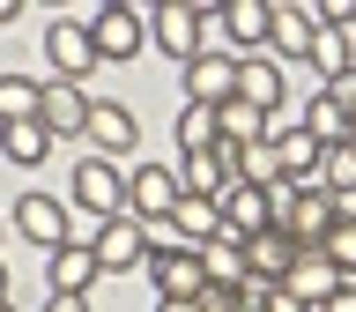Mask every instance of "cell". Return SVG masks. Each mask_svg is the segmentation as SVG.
I'll return each mask as SVG.
<instances>
[{
	"mask_svg": "<svg viewBox=\"0 0 356 312\" xmlns=\"http://www.w3.org/2000/svg\"><path fill=\"white\" fill-rule=\"evenodd\" d=\"M149 283H156V297L200 305V297H208V260H200V245H178V238L149 245Z\"/></svg>",
	"mask_w": 356,
	"mask_h": 312,
	"instance_id": "1",
	"label": "cell"
},
{
	"mask_svg": "<svg viewBox=\"0 0 356 312\" xmlns=\"http://www.w3.org/2000/svg\"><path fill=\"white\" fill-rule=\"evenodd\" d=\"M67 194H74V208L97 216V223L127 216V178H119V164H104V156H82L74 178H67Z\"/></svg>",
	"mask_w": 356,
	"mask_h": 312,
	"instance_id": "2",
	"label": "cell"
},
{
	"mask_svg": "<svg viewBox=\"0 0 356 312\" xmlns=\"http://www.w3.org/2000/svg\"><path fill=\"white\" fill-rule=\"evenodd\" d=\"M15 231L30 245H44V253H60V245H74V201H60V194H22L15 201Z\"/></svg>",
	"mask_w": 356,
	"mask_h": 312,
	"instance_id": "3",
	"label": "cell"
},
{
	"mask_svg": "<svg viewBox=\"0 0 356 312\" xmlns=\"http://www.w3.org/2000/svg\"><path fill=\"white\" fill-rule=\"evenodd\" d=\"M178 201H186V186H178L171 164H134V178H127V216L134 223H171Z\"/></svg>",
	"mask_w": 356,
	"mask_h": 312,
	"instance_id": "4",
	"label": "cell"
},
{
	"mask_svg": "<svg viewBox=\"0 0 356 312\" xmlns=\"http://www.w3.org/2000/svg\"><path fill=\"white\" fill-rule=\"evenodd\" d=\"M149 15H156V8H134V0H119V8H97V15H89L97 60H134V52H141V38H149V30H141Z\"/></svg>",
	"mask_w": 356,
	"mask_h": 312,
	"instance_id": "5",
	"label": "cell"
},
{
	"mask_svg": "<svg viewBox=\"0 0 356 312\" xmlns=\"http://www.w3.org/2000/svg\"><path fill=\"white\" fill-rule=\"evenodd\" d=\"M97 267H104V275L149 267V223H134V216H111V223H97Z\"/></svg>",
	"mask_w": 356,
	"mask_h": 312,
	"instance_id": "6",
	"label": "cell"
},
{
	"mask_svg": "<svg viewBox=\"0 0 356 312\" xmlns=\"http://www.w3.org/2000/svg\"><path fill=\"white\" fill-rule=\"evenodd\" d=\"M44 60H52V82H82L89 67H97L89 22H52V30H44Z\"/></svg>",
	"mask_w": 356,
	"mask_h": 312,
	"instance_id": "7",
	"label": "cell"
},
{
	"mask_svg": "<svg viewBox=\"0 0 356 312\" xmlns=\"http://www.w3.org/2000/svg\"><path fill=\"white\" fill-rule=\"evenodd\" d=\"M230 97H238V52H200V60L186 67V104L222 111Z\"/></svg>",
	"mask_w": 356,
	"mask_h": 312,
	"instance_id": "8",
	"label": "cell"
},
{
	"mask_svg": "<svg viewBox=\"0 0 356 312\" xmlns=\"http://www.w3.org/2000/svg\"><path fill=\"white\" fill-rule=\"evenodd\" d=\"M319 8H312V0H275V60H312V38H319Z\"/></svg>",
	"mask_w": 356,
	"mask_h": 312,
	"instance_id": "9",
	"label": "cell"
},
{
	"mask_svg": "<svg viewBox=\"0 0 356 312\" xmlns=\"http://www.w3.org/2000/svg\"><path fill=\"white\" fill-rule=\"evenodd\" d=\"M289 267H297V238H289V231H275V223H267V231H252V238H245V275H252V283H275V290H282Z\"/></svg>",
	"mask_w": 356,
	"mask_h": 312,
	"instance_id": "10",
	"label": "cell"
},
{
	"mask_svg": "<svg viewBox=\"0 0 356 312\" xmlns=\"http://www.w3.org/2000/svg\"><path fill=\"white\" fill-rule=\"evenodd\" d=\"M149 38L163 45L171 60L193 67V60H200V15H193V0H163V8L149 15Z\"/></svg>",
	"mask_w": 356,
	"mask_h": 312,
	"instance_id": "11",
	"label": "cell"
},
{
	"mask_svg": "<svg viewBox=\"0 0 356 312\" xmlns=\"http://www.w3.org/2000/svg\"><path fill=\"white\" fill-rule=\"evenodd\" d=\"M89 97H82V82H44V104H38V119H44V134L52 141H74V134H89Z\"/></svg>",
	"mask_w": 356,
	"mask_h": 312,
	"instance_id": "12",
	"label": "cell"
},
{
	"mask_svg": "<svg viewBox=\"0 0 356 312\" xmlns=\"http://www.w3.org/2000/svg\"><path fill=\"white\" fill-rule=\"evenodd\" d=\"M216 208H222V231H238V238H252V231H267V223H275L267 186H252V178H230V186L216 194Z\"/></svg>",
	"mask_w": 356,
	"mask_h": 312,
	"instance_id": "13",
	"label": "cell"
},
{
	"mask_svg": "<svg viewBox=\"0 0 356 312\" xmlns=\"http://www.w3.org/2000/svg\"><path fill=\"white\" fill-rule=\"evenodd\" d=\"M282 97H289V82H282V60H267V52H252V60H238V104H252V111H282Z\"/></svg>",
	"mask_w": 356,
	"mask_h": 312,
	"instance_id": "14",
	"label": "cell"
},
{
	"mask_svg": "<svg viewBox=\"0 0 356 312\" xmlns=\"http://www.w3.org/2000/svg\"><path fill=\"white\" fill-rule=\"evenodd\" d=\"M222 30L238 45V60H252V52L275 38V0H222Z\"/></svg>",
	"mask_w": 356,
	"mask_h": 312,
	"instance_id": "15",
	"label": "cell"
},
{
	"mask_svg": "<svg viewBox=\"0 0 356 312\" xmlns=\"http://www.w3.org/2000/svg\"><path fill=\"white\" fill-rule=\"evenodd\" d=\"M97 275H104V267H97V245H60V253H44V283H52V297H89Z\"/></svg>",
	"mask_w": 356,
	"mask_h": 312,
	"instance_id": "16",
	"label": "cell"
},
{
	"mask_svg": "<svg viewBox=\"0 0 356 312\" xmlns=\"http://www.w3.org/2000/svg\"><path fill=\"white\" fill-rule=\"evenodd\" d=\"M282 290L297 297V305H312V312H319V305L334 297V290H341V267H334L327 253L312 245V253H297V267H289V283H282Z\"/></svg>",
	"mask_w": 356,
	"mask_h": 312,
	"instance_id": "17",
	"label": "cell"
},
{
	"mask_svg": "<svg viewBox=\"0 0 356 312\" xmlns=\"http://www.w3.org/2000/svg\"><path fill=\"white\" fill-rule=\"evenodd\" d=\"M82 141L111 164V156H134L141 127H134V111H127V104H97V111H89V134H82Z\"/></svg>",
	"mask_w": 356,
	"mask_h": 312,
	"instance_id": "18",
	"label": "cell"
},
{
	"mask_svg": "<svg viewBox=\"0 0 356 312\" xmlns=\"http://www.w3.org/2000/svg\"><path fill=\"white\" fill-rule=\"evenodd\" d=\"M297 127H305L319 149H341V141H349V104H341L334 89H312V97H305V119H297Z\"/></svg>",
	"mask_w": 356,
	"mask_h": 312,
	"instance_id": "19",
	"label": "cell"
},
{
	"mask_svg": "<svg viewBox=\"0 0 356 312\" xmlns=\"http://www.w3.org/2000/svg\"><path fill=\"white\" fill-rule=\"evenodd\" d=\"M200 260H208V283L216 290H245L252 275H245V238L238 231H216V238L200 245Z\"/></svg>",
	"mask_w": 356,
	"mask_h": 312,
	"instance_id": "20",
	"label": "cell"
},
{
	"mask_svg": "<svg viewBox=\"0 0 356 312\" xmlns=\"http://www.w3.org/2000/svg\"><path fill=\"white\" fill-rule=\"evenodd\" d=\"M163 231H171L178 245H208V238L222 231V208H216V201H200V194H186V201L171 208V223H163Z\"/></svg>",
	"mask_w": 356,
	"mask_h": 312,
	"instance_id": "21",
	"label": "cell"
},
{
	"mask_svg": "<svg viewBox=\"0 0 356 312\" xmlns=\"http://www.w3.org/2000/svg\"><path fill=\"white\" fill-rule=\"evenodd\" d=\"M178 186L200 201H216L222 186H230V164H222V149H193V156H178Z\"/></svg>",
	"mask_w": 356,
	"mask_h": 312,
	"instance_id": "22",
	"label": "cell"
},
{
	"mask_svg": "<svg viewBox=\"0 0 356 312\" xmlns=\"http://www.w3.org/2000/svg\"><path fill=\"white\" fill-rule=\"evenodd\" d=\"M312 67H319V89H334L341 75H356V67H349V30L319 22V38H312Z\"/></svg>",
	"mask_w": 356,
	"mask_h": 312,
	"instance_id": "23",
	"label": "cell"
},
{
	"mask_svg": "<svg viewBox=\"0 0 356 312\" xmlns=\"http://www.w3.org/2000/svg\"><path fill=\"white\" fill-rule=\"evenodd\" d=\"M193 149H222V111H208V104L178 111V156H193Z\"/></svg>",
	"mask_w": 356,
	"mask_h": 312,
	"instance_id": "24",
	"label": "cell"
},
{
	"mask_svg": "<svg viewBox=\"0 0 356 312\" xmlns=\"http://www.w3.org/2000/svg\"><path fill=\"white\" fill-rule=\"evenodd\" d=\"M222 141H230V149H260V141H275V134H267V111H252V104L230 97V104H222Z\"/></svg>",
	"mask_w": 356,
	"mask_h": 312,
	"instance_id": "25",
	"label": "cell"
},
{
	"mask_svg": "<svg viewBox=\"0 0 356 312\" xmlns=\"http://www.w3.org/2000/svg\"><path fill=\"white\" fill-rule=\"evenodd\" d=\"M38 104H44V82L0 75V127H22V119H38Z\"/></svg>",
	"mask_w": 356,
	"mask_h": 312,
	"instance_id": "26",
	"label": "cell"
},
{
	"mask_svg": "<svg viewBox=\"0 0 356 312\" xmlns=\"http://www.w3.org/2000/svg\"><path fill=\"white\" fill-rule=\"evenodd\" d=\"M0 149L15 156V164H44L52 156V134H44V119H22V127H0Z\"/></svg>",
	"mask_w": 356,
	"mask_h": 312,
	"instance_id": "27",
	"label": "cell"
},
{
	"mask_svg": "<svg viewBox=\"0 0 356 312\" xmlns=\"http://www.w3.org/2000/svg\"><path fill=\"white\" fill-rule=\"evenodd\" d=\"M319 186H334L341 201H356V134L341 141V149H327V171H319Z\"/></svg>",
	"mask_w": 356,
	"mask_h": 312,
	"instance_id": "28",
	"label": "cell"
},
{
	"mask_svg": "<svg viewBox=\"0 0 356 312\" xmlns=\"http://www.w3.org/2000/svg\"><path fill=\"white\" fill-rule=\"evenodd\" d=\"M319 253H327V260L341 267V283H356V216H341V223H334Z\"/></svg>",
	"mask_w": 356,
	"mask_h": 312,
	"instance_id": "29",
	"label": "cell"
},
{
	"mask_svg": "<svg viewBox=\"0 0 356 312\" xmlns=\"http://www.w3.org/2000/svg\"><path fill=\"white\" fill-rule=\"evenodd\" d=\"M319 15H327L334 30H356V0H327V8H319Z\"/></svg>",
	"mask_w": 356,
	"mask_h": 312,
	"instance_id": "30",
	"label": "cell"
},
{
	"mask_svg": "<svg viewBox=\"0 0 356 312\" xmlns=\"http://www.w3.org/2000/svg\"><path fill=\"white\" fill-rule=\"evenodd\" d=\"M260 312H312V305H297L289 290H267V305H260Z\"/></svg>",
	"mask_w": 356,
	"mask_h": 312,
	"instance_id": "31",
	"label": "cell"
},
{
	"mask_svg": "<svg viewBox=\"0 0 356 312\" xmlns=\"http://www.w3.org/2000/svg\"><path fill=\"white\" fill-rule=\"evenodd\" d=\"M319 312H356V283H341V290H334V297H327Z\"/></svg>",
	"mask_w": 356,
	"mask_h": 312,
	"instance_id": "32",
	"label": "cell"
},
{
	"mask_svg": "<svg viewBox=\"0 0 356 312\" xmlns=\"http://www.w3.org/2000/svg\"><path fill=\"white\" fill-rule=\"evenodd\" d=\"M44 312H89V297H44Z\"/></svg>",
	"mask_w": 356,
	"mask_h": 312,
	"instance_id": "33",
	"label": "cell"
},
{
	"mask_svg": "<svg viewBox=\"0 0 356 312\" xmlns=\"http://www.w3.org/2000/svg\"><path fill=\"white\" fill-rule=\"evenodd\" d=\"M156 312H200V305H186V297H156Z\"/></svg>",
	"mask_w": 356,
	"mask_h": 312,
	"instance_id": "34",
	"label": "cell"
},
{
	"mask_svg": "<svg viewBox=\"0 0 356 312\" xmlns=\"http://www.w3.org/2000/svg\"><path fill=\"white\" fill-rule=\"evenodd\" d=\"M22 15V0H0V30H8V22H15Z\"/></svg>",
	"mask_w": 356,
	"mask_h": 312,
	"instance_id": "35",
	"label": "cell"
},
{
	"mask_svg": "<svg viewBox=\"0 0 356 312\" xmlns=\"http://www.w3.org/2000/svg\"><path fill=\"white\" fill-rule=\"evenodd\" d=\"M0 305H8V260H0Z\"/></svg>",
	"mask_w": 356,
	"mask_h": 312,
	"instance_id": "36",
	"label": "cell"
},
{
	"mask_svg": "<svg viewBox=\"0 0 356 312\" xmlns=\"http://www.w3.org/2000/svg\"><path fill=\"white\" fill-rule=\"evenodd\" d=\"M349 134H356V104H349Z\"/></svg>",
	"mask_w": 356,
	"mask_h": 312,
	"instance_id": "37",
	"label": "cell"
},
{
	"mask_svg": "<svg viewBox=\"0 0 356 312\" xmlns=\"http://www.w3.org/2000/svg\"><path fill=\"white\" fill-rule=\"evenodd\" d=\"M0 312H15V305H0Z\"/></svg>",
	"mask_w": 356,
	"mask_h": 312,
	"instance_id": "38",
	"label": "cell"
}]
</instances>
